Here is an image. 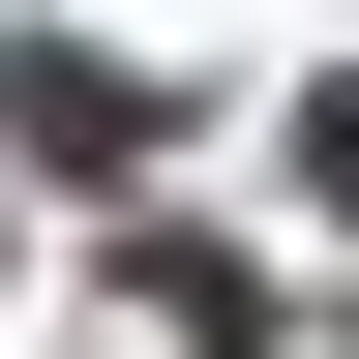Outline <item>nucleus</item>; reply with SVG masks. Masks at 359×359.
<instances>
[{
    "label": "nucleus",
    "mask_w": 359,
    "mask_h": 359,
    "mask_svg": "<svg viewBox=\"0 0 359 359\" xmlns=\"http://www.w3.org/2000/svg\"><path fill=\"white\" fill-rule=\"evenodd\" d=\"M299 180H330V210H359V90H299Z\"/></svg>",
    "instance_id": "1"
}]
</instances>
